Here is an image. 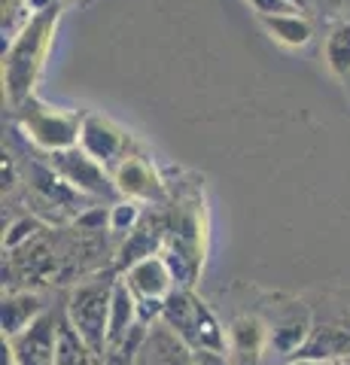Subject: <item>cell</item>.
Returning <instances> with one entry per match:
<instances>
[{
	"label": "cell",
	"instance_id": "10",
	"mask_svg": "<svg viewBox=\"0 0 350 365\" xmlns=\"http://www.w3.org/2000/svg\"><path fill=\"white\" fill-rule=\"evenodd\" d=\"M140 319V307H138V295L131 292L125 280H116L113 287V299H110V319H107V344H122L134 329V323Z\"/></svg>",
	"mask_w": 350,
	"mask_h": 365
},
{
	"label": "cell",
	"instance_id": "9",
	"mask_svg": "<svg viewBox=\"0 0 350 365\" xmlns=\"http://www.w3.org/2000/svg\"><path fill=\"white\" fill-rule=\"evenodd\" d=\"M131 287V292L138 299H168L177 289L174 271L165 262V256H143L138 262H131V268L122 277Z\"/></svg>",
	"mask_w": 350,
	"mask_h": 365
},
{
	"label": "cell",
	"instance_id": "12",
	"mask_svg": "<svg viewBox=\"0 0 350 365\" xmlns=\"http://www.w3.org/2000/svg\"><path fill=\"white\" fill-rule=\"evenodd\" d=\"M43 314V304L37 295L31 292H19V295H9L4 299V314H0V323H4V338H16L19 332H25V329L34 323Z\"/></svg>",
	"mask_w": 350,
	"mask_h": 365
},
{
	"label": "cell",
	"instance_id": "16",
	"mask_svg": "<svg viewBox=\"0 0 350 365\" xmlns=\"http://www.w3.org/2000/svg\"><path fill=\"white\" fill-rule=\"evenodd\" d=\"M326 61H329V71L344 76L350 73V21H341L329 31L326 37Z\"/></svg>",
	"mask_w": 350,
	"mask_h": 365
},
{
	"label": "cell",
	"instance_id": "1",
	"mask_svg": "<svg viewBox=\"0 0 350 365\" xmlns=\"http://www.w3.org/2000/svg\"><path fill=\"white\" fill-rule=\"evenodd\" d=\"M58 16H61V0H52L49 6L34 9L31 19L9 40V49L4 55V83H6V95L16 107L25 104L34 95V83H37L43 61H46L52 34L58 28Z\"/></svg>",
	"mask_w": 350,
	"mask_h": 365
},
{
	"label": "cell",
	"instance_id": "20",
	"mask_svg": "<svg viewBox=\"0 0 350 365\" xmlns=\"http://www.w3.org/2000/svg\"><path fill=\"white\" fill-rule=\"evenodd\" d=\"M37 232V222H31V220H21V222H16V228H13V235H6V247H16L21 237H28V235H34Z\"/></svg>",
	"mask_w": 350,
	"mask_h": 365
},
{
	"label": "cell",
	"instance_id": "15",
	"mask_svg": "<svg viewBox=\"0 0 350 365\" xmlns=\"http://www.w3.org/2000/svg\"><path fill=\"white\" fill-rule=\"evenodd\" d=\"M92 350L73 323H58V338H55V365H86V353Z\"/></svg>",
	"mask_w": 350,
	"mask_h": 365
},
{
	"label": "cell",
	"instance_id": "2",
	"mask_svg": "<svg viewBox=\"0 0 350 365\" xmlns=\"http://www.w3.org/2000/svg\"><path fill=\"white\" fill-rule=\"evenodd\" d=\"M162 319L171 332L186 341L192 350H225L229 347V335L222 332L217 317L210 314V307L195 299L189 289H174L165 299Z\"/></svg>",
	"mask_w": 350,
	"mask_h": 365
},
{
	"label": "cell",
	"instance_id": "7",
	"mask_svg": "<svg viewBox=\"0 0 350 365\" xmlns=\"http://www.w3.org/2000/svg\"><path fill=\"white\" fill-rule=\"evenodd\" d=\"M80 146L101 162L104 168H116L122 158L128 155V134L116 128L110 119L98 116V113H86L83 116V131H80Z\"/></svg>",
	"mask_w": 350,
	"mask_h": 365
},
{
	"label": "cell",
	"instance_id": "11",
	"mask_svg": "<svg viewBox=\"0 0 350 365\" xmlns=\"http://www.w3.org/2000/svg\"><path fill=\"white\" fill-rule=\"evenodd\" d=\"M262 28L268 31V37H274L277 43L289 46V49H302L308 46L314 37L311 21L304 19L299 9H289V13H271V16H259Z\"/></svg>",
	"mask_w": 350,
	"mask_h": 365
},
{
	"label": "cell",
	"instance_id": "14",
	"mask_svg": "<svg viewBox=\"0 0 350 365\" xmlns=\"http://www.w3.org/2000/svg\"><path fill=\"white\" fill-rule=\"evenodd\" d=\"M229 341L241 356H256L268 344V329L253 317H238L229 329Z\"/></svg>",
	"mask_w": 350,
	"mask_h": 365
},
{
	"label": "cell",
	"instance_id": "4",
	"mask_svg": "<svg viewBox=\"0 0 350 365\" xmlns=\"http://www.w3.org/2000/svg\"><path fill=\"white\" fill-rule=\"evenodd\" d=\"M116 283H83L80 289L71 295V317L73 329L83 335V341L92 350H101L107 344V319H110V299Z\"/></svg>",
	"mask_w": 350,
	"mask_h": 365
},
{
	"label": "cell",
	"instance_id": "3",
	"mask_svg": "<svg viewBox=\"0 0 350 365\" xmlns=\"http://www.w3.org/2000/svg\"><path fill=\"white\" fill-rule=\"evenodd\" d=\"M21 113V128L31 137V143H37L46 153L71 150L80 146V131H83V116H76L71 110L43 104L37 98H28L25 104H19Z\"/></svg>",
	"mask_w": 350,
	"mask_h": 365
},
{
	"label": "cell",
	"instance_id": "8",
	"mask_svg": "<svg viewBox=\"0 0 350 365\" xmlns=\"http://www.w3.org/2000/svg\"><path fill=\"white\" fill-rule=\"evenodd\" d=\"M113 182H116L119 195L131 201H159L165 195L162 180L155 174V168L140 155H125L113 168Z\"/></svg>",
	"mask_w": 350,
	"mask_h": 365
},
{
	"label": "cell",
	"instance_id": "19",
	"mask_svg": "<svg viewBox=\"0 0 350 365\" xmlns=\"http://www.w3.org/2000/svg\"><path fill=\"white\" fill-rule=\"evenodd\" d=\"M192 353H195L198 365H229V359H225V350H192Z\"/></svg>",
	"mask_w": 350,
	"mask_h": 365
},
{
	"label": "cell",
	"instance_id": "17",
	"mask_svg": "<svg viewBox=\"0 0 350 365\" xmlns=\"http://www.w3.org/2000/svg\"><path fill=\"white\" fill-rule=\"evenodd\" d=\"M140 220V201H119V204H113L110 213H107V222L113 232H134V225H138Z\"/></svg>",
	"mask_w": 350,
	"mask_h": 365
},
{
	"label": "cell",
	"instance_id": "22",
	"mask_svg": "<svg viewBox=\"0 0 350 365\" xmlns=\"http://www.w3.org/2000/svg\"><path fill=\"white\" fill-rule=\"evenodd\" d=\"M289 4L296 6V9H308V0H289Z\"/></svg>",
	"mask_w": 350,
	"mask_h": 365
},
{
	"label": "cell",
	"instance_id": "5",
	"mask_svg": "<svg viewBox=\"0 0 350 365\" xmlns=\"http://www.w3.org/2000/svg\"><path fill=\"white\" fill-rule=\"evenodd\" d=\"M49 165L58 170V177L67 182L71 189L83 192V195H95V198H113L116 195V182H113V170L95 162L83 146H71V150H58L49 153Z\"/></svg>",
	"mask_w": 350,
	"mask_h": 365
},
{
	"label": "cell",
	"instance_id": "18",
	"mask_svg": "<svg viewBox=\"0 0 350 365\" xmlns=\"http://www.w3.org/2000/svg\"><path fill=\"white\" fill-rule=\"evenodd\" d=\"M253 9H256V16H271V13H289V9H296L289 4V0H247Z\"/></svg>",
	"mask_w": 350,
	"mask_h": 365
},
{
	"label": "cell",
	"instance_id": "6",
	"mask_svg": "<svg viewBox=\"0 0 350 365\" xmlns=\"http://www.w3.org/2000/svg\"><path fill=\"white\" fill-rule=\"evenodd\" d=\"M55 338H58V323L55 317L43 311L34 323L9 338V359L13 365H55Z\"/></svg>",
	"mask_w": 350,
	"mask_h": 365
},
{
	"label": "cell",
	"instance_id": "13",
	"mask_svg": "<svg viewBox=\"0 0 350 365\" xmlns=\"http://www.w3.org/2000/svg\"><path fill=\"white\" fill-rule=\"evenodd\" d=\"M308 335H311L308 314H292L287 319H280V323H274V329H268V344L277 353H292L308 341Z\"/></svg>",
	"mask_w": 350,
	"mask_h": 365
},
{
	"label": "cell",
	"instance_id": "21",
	"mask_svg": "<svg viewBox=\"0 0 350 365\" xmlns=\"http://www.w3.org/2000/svg\"><path fill=\"white\" fill-rule=\"evenodd\" d=\"M287 365H332L329 359H323V356H317V353H314V356H296V359H289Z\"/></svg>",
	"mask_w": 350,
	"mask_h": 365
}]
</instances>
